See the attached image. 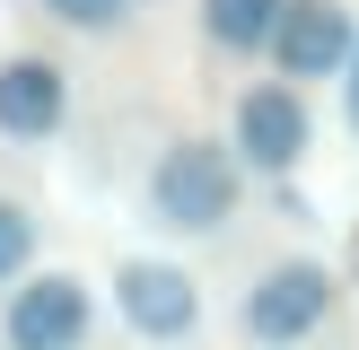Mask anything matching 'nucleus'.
<instances>
[{
	"label": "nucleus",
	"mask_w": 359,
	"mask_h": 350,
	"mask_svg": "<svg viewBox=\"0 0 359 350\" xmlns=\"http://www.w3.org/2000/svg\"><path fill=\"white\" fill-rule=\"evenodd\" d=\"M88 342V289L70 272H44L9 298V350H79Z\"/></svg>",
	"instance_id": "423d86ee"
},
{
	"label": "nucleus",
	"mask_w": 359,
	"mask_h": 350,
	"mask_svg": "<svg viewBox=\"0 0 359 350\" xmlns=\"http://www.w3.org/2000/svg\"><path fill=\"white\" fill-rule=\"evenodd\" d=\"M228 210H237V158L219 140H175L149 175V219L175 237H210L228 227Z\"/></svg>",
	"instance_id": "f257e3e1"
},
{
	"label": "nucleus",
	"mask_w": 359,
	"mask_h": 350,
	"mask_svg": "<svg viewBox=\"0 0 359 350\" xmlns=\"http://www.w3.org/2000/svg\"><path fill=\"white\" fill-rule=\"evenodd\" d=\"M351 52H359V27L342 0H290L272 27V62L290 79H333V70H351Z\"/></svg>",
	"instance_id": "7ed1b4c3"
},
{
	"label": "nucleus",
	"mask_w": 359,
	"mask_h": 350,
	"mask_svg": "<svg viewBox=\"0 0 359 350\" xmlns=\"http://www.w3.org/2000/svg\"><path fill=\"white\" fill-rule=\"evenodd\" d=\"M62 114H70V79L53 62H35V52L0 62V132L9 140H53Z\"/></svg>",
	"instance_id": "0eeeda50"
},
{
	"label": "nucleus",
	"mask_w": 359,
	"mask_h": 350,
	"mask_svg": "<svg viewBox=\"0 0 359 350\" xmlns=\"http://www.w3.org/2000/svg\"><path fill=\"white\" fill-rule=\"evenodd\" d=\"M351 122H359V52H351Z\"/></svg>",
	"instance_id": "9b49d317"
},
{
	"label": "nucleus",
	"mask_w": 359,
	"mask_h": 350,
	"mask_svg": "<svg viewBox=\"0 0 359 350\" xmlns=\"http://www.w3.org/2000/svg\"><path fill=\"white\" fill-rule=\"evenodd\" d=\"M53 18H62V27H114L123 18V0H44Z\"/></svg>",
	"instance_id": "9d476101"
},
{
	"label": "nucleus",
	"mask_w": 359,
	"mask_h": 350,
	"mask_svg": "<svg viewBox=\"0 0 359 350\" xmlns=\"http://www.w3.org/2000/svg\"><path fill=\"white\" fill-rule=\"evenodd\" d=\"M114 307L132 315V332H149V342H184V332L202 324V289H193V272L149 262V254L114 272Z\"/></svg>",
	"instance_id": "20e7f679"
},
{
	"label": "nucleus",
	"mask_w": 359,
	"mask_h": 350,
	"mask_svg": "<svg viewBox=\"0 0 359 350\" xmlns=\"http://www.w3.org/2000/svg\"><path fill=\"white\" fill-rule=\"evenodd\" d=\"M333 315V272L325 262H272V272L245 289V307H237V324H245V342H307L316 324Z\"/></svg>",
	"instance_id": "f03ea898"
},
{
	"label": "nucleus",
	"mask_w": 359,
	"mask_h": 350,
	"mask_svg": "<svg viewBox=\"0 0 359 350\" xmlns=\"http://www.w3.org/2000/svg\"><path fill=\"white\" fill-rule=\"evenodd\" d=\"M237 158L255 175H290L307 158V105H298V88H245L237 97Z\"/></svg>",
	"instance_id": "39448f33"
},
{
	"label": "nucleus",
	"mask_w": 359,
	"mask_h": 350,
	"mask_svg": "<svg viewBox=\"0 0 359 350\" xmlns=\"http://www.w3.org/2000/svg\"><path fill=\"white\" fill-rule=\"evenodd\" d=\"M280 9H290V0H202V27H210V44L255 52V44H272Z\"/></svg>",
	"instance_id": "6e6552de"
},
{
	"label": "nucleus",
	"mask_w": 359,
	"mask_h": 350,
	"mask_svg": "<svg viewBox=\"0 0 359 350\" xmlns=\"http://www.w3.org/2000/svg\"><path fill=\"white\" fill-rule=\"evenodd\" d=\"M27 254H35V219H27L18 202H0V280L27 272Z\"/></svg>",
	"instance_id": "1a4fd4ad"
}]
</instances>
